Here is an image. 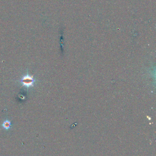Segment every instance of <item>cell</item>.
<instances>
[{
	"mask_svg": "<svg viewBox=\"0 0 156 156\" xmlns=\"http://www.w3.org/2000/svg\"><path fill=\"white\" fill-rule=\"evenodd\" d=\"M36 79L33 78V76H30L28 72L26 75H24L20 80V83L23 86L27 88L33 87Z\"/></svg>",
	"mask_w": 156,
	"mask_h": 156,
	"instance_id": "obj_1",
	"label": "cell"
},
{
	"mask_svg": "<svg viewBox=\"0 0 156 156\" xmlns=\"http://www.w3.org/2000/svg\"><path fill=\"white\" fill-rule=\"evenodd\" d=\"M2 127L6 130H8L11 128V122L9 120H7L3 122L2 124Z\"/></svg>",
	"mask_w": 156,
	"mask_h": 156,
	"instance_id": "obj_2",
	"label": "cell"
}]
</instances>
